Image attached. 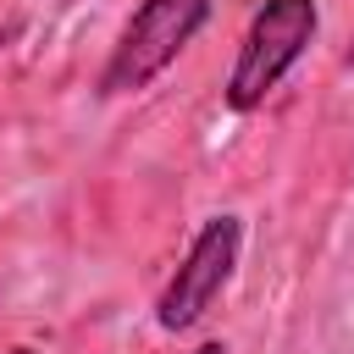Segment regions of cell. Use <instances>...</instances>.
I'll return each instance as SVG.
<instances>
[{"label":"cell","mask_w":354,"mask_h":354,"mask_svg":"<svg viewBox=\"0 0 354 354\" xmlns=\"http://www.w3.org/2000/svg\"><path fill=\"white\" fill-rule=\"evenodd\" d=\"M315 28H321L315 0H266L238 39V55H232V72H227V88H221L227 111H238V116L260 111L271 100V88L304 61Z\"/></svg>","instance_id":"cell-1"},{"label":"cell","mask_w":354,"mask_h":354,"mask_svg":"<svg viewBox=\"0 0 354 354\" xmlns=\"http://www.w3.org/2000/svg\"><path fill=\"white\" fill-rule=\"evenodd\" d=\"M210 11H216V0H138V11L127 17V28L116 33V44H111L94 88L105 100L149 88L199 39V28L210 22Z\"/></svg>","instance_id":"cell-2"},{"label":"cell","mask_w":354,"mask_h":354,"mask_svg":"<svg viewBox=\"0 0 354 354\" xmlns=\"http://www.w3.org/2000/svg\"><path fill=\"white\" fill-rule=\"evenodd\" d=\"M238 260H243V216H210L188 254L177 260L171 282L160 288L155 299V326L160 332H188L210 315V304L227 293V282L238 277Z\"/></svg>","instance_id":"cell-3"},{"label":"cell","mask_w":354,"mask_h":354,"mask_svg":"<svg viewBox=\"0 0 354 354\" xmlns=\"http://www.w3.org/2000/svg\"><path fill=\"white\" fill-rule=\"evenodd\" d=\"M194 354H227V343H199Z\"/></svg>","instance_id":"cell-4"},{"label":"cell","mask_w":354,"mask_h":354,"mask_svg":"<svg viewBox=\"0 0 354 354\" xmlns=\"http://www.w3.org/2000/svg\"><path fill=\"white\" fill-rule=\"evenodd\" d=\"M11 354H39V348H28V343H17V348H11Z\"/></svg>","instance_id":"cell-5"}]
</instances>
